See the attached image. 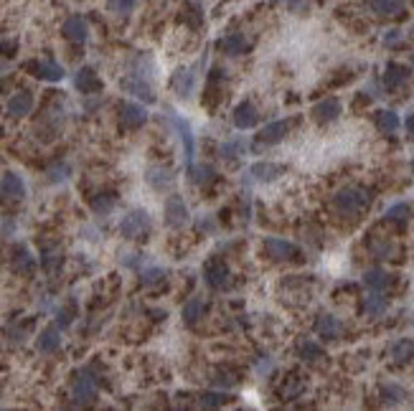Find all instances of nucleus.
<instances>
[{
  "label": "nucleus",
  "mask_w": 414,
  "mask_h": 411,
  "mask_svg": "<svg viewBox=\"0 0 414 411\" xmlns=\"http://www.w3.org/2000/svg\"><path fill=\"white\" fill-rule=\"evenodd\" d=\"M369 206H371V190L358 188V186L338 190L336 198H333V209L338 211V216H343V218H356L358 214H364Z\"/></svg>",
  "instance_id": "1"
},
{
  "label": "nucleus",
  "mask_w": 414,
  "mask_h": 411,
  "mask_svg": "<svg viewBox=\"0 0 414 411\" xmlns=\"http://www.w3.org/2000/svg\"><path fill=\"white\" fill-rule=\"evenodd\" d=\"M94 398H97V384H94V376H91V371L84 368L79 371L74 381H71V401L77 406H87V404H94Z\"/></svg>",
  "instance_id": "2"
},
{
  "label": "nucleus",
  "mask_w": 414,
  "mask_h": 411,
  "mask_svg": "<svg viewBox=\"0 0 414 411\" xmlns=\"http://www.w3.org/2000/svg\"><path fill=\"white\" fill-rule=\"evenodd\" d=\"M119 234H122L125 239H130V241L148 237V234H150V216H148V211H142V209L130 211V214L122 218V223H119Z\"/></svg>",
  "instance_id": "3"
},
{
  "label": "nucleus",
  "mask_w": 414,
  "mask_h": 411,
  "mask_svg": "<svg viewBox=\"0 0 414 411\" xmlns=\"http://www.w3.org/2000/svg\"><path fill=\"white\" fill-rule=\"evenodd\" d=\"M265 254L274 262H293V259L300 257V249H297L293 241H285V239H277V237H267L265 244H262Z\"/></svg>",
  "instance_id": "4"
},
{
  "label": "nucleus",
  "mask_w": 414,
  "mask_h": 411,
  "mask_svg": "<svg viewBox=\"0 0 414 411\" xmlns=\"http://www.w3.org/2000/svg\"><path fill=\"white\" fill-rule=\"evenodd\" d=\"M204 277H206V285H209L211 290H229V287H232V272H229V267H226L221 259H211V262H206Z\"/></svg>",
  "instance_id": "5"
},
{
  "label": "nucleus",
  "mask_w": 414,
  "mask_h": 411,
  "mask_svg": "<svg viewBox=\"0 0 414 411\" xmlns=\"http://www.w3.org/2000/svg\"><path fill=\"white\" fill-rule=\"evenodd\" d=\"M188 206H186V201H183L181 195L173 193L165 201V226L168 229H183L186 223H188Z\"/></svg>",
  "instance_id": "6"
},
{
  "label": "nucleus",
  "mask_w": 414,
  "mask_h": 411,
  "mask_svg": "<svg viewBox=\"0 0 414 411\" xmlns=\"http://www.w3.org/2000/svg\"><path fill=\"white\" fill-rule=\"evenodd\" d=\"M122 89L127 91V94H135L138 99H142V102H148V105H153L155 102V91L153 87H150V82L142 74H130V77L122 79Z\"/></svg>",
  "instance_id": "7"
},
{
  "label": "nucleus",
  "mask_w": 414,
  "mask_h": 411,
  "mask_svg": "<svg viewBox=\"0 0 414 411\" xmlns=\"http://www.w3.org/2000/svg\"><path fill=\"white\" fill-rule=\"evenodd\" d=\"M196 77H198L196 63H193V66H183V69H178L176 74H173L170 87H173V91H176L181 99H188L191 91H193V84H196Z\"/></svg>",
  "instance_id": "8"
},
{
  "label": "nucleus",
  "mask_w": 414,
  "mask_h": 411,
  "mask_svg": "<svg viewBox=\"0 0 414 411\" xmlns=\"http://www.w3.org/2000/svg\"><path fill=\"white\" fill-rule=\"evenodd\" d=\"M119 122L130 130H138L148 122V110L142 105H135V102H119Z\"/></svg>",
  "instance_id": "9"
},
{
  "label": "nucleus",
  "mask_w": 414,
  "mask_h": 411,
  "mask_svg": "<svg viewBox=\"0 0 414 411\" xmlns=\"http://www.w3.org/2000/svg\"><path fill=\"white\" fill-rule=\"evenodd\" d=\"M295 125L293 119H277V122H269V125H265L257 133V142L260 145H274V142H280V140L288 137L290 127Z\"/></svg>",
  "instance_id": "10"
},
{
  "label": "nucleus",
  "mask_w": 414,
  "mask_h": 411,
  "mask_svg": "<svg viewBox=\"0 0 414 411\" xmlns=\"http://www.w3.org/2000/svg\"><path fill=\"white\" fill-rule=\"evenodd\" d=\"M10 267L13 272H18L21 277H31L36 272V259L31 254V249L26 244H15L10 251Z\"/></svg>",
  "instance_id": "11"
},
{
  "label": "nucleus",
  "mask_w": 414,
  "mask_h": 411,
  "mask_svg": "<svg viewBox=\"0 0 414 411\" xmlns=\"http://www.w3.org/2000/svg\"><path fill=\"white\" fill-rule=\"evenodd\" d=\"M61 33L66 41L82 46V43H87V38H89V26H87V21L82 15H69L61 26Z\"/></svg>",
  "instance_id": "12"
},
{
  "label": "nucleus",
  "mask_w": 414,
  "mask_h": 411,
  "mask_svg": "<svg viewBox=\"0 0 414 411\" xmlns=\"http://www.w3.org/2000/svg\"><path fill=\"white\" fill-rule=\"evenodd\" d=\"M170 125H173V130H176L178 135H181L183 140V150H186V165H193V153H196V142H193V130H191V125L186 122V119L176 117V114H170Z\"/></svg>",
  "instance_id": "13"
},
{
  "label": "nucleus",
  "mask_w": 414,
  "mask_h": 411,
  "mask_svg": "<svg viewBox=\"0 0 414 411\" xmlns=\"http://www.w3.org/2000/svg\"><path fill=\"white\" fill-rule=\"evenodd\" d=\"M316 335L318 338H323V341H338L341 335H343V325H341V320H338L336 315H320L316 320Z\"/></svg>",
  "instance_id": "14"
},
{
  "label": "nucleus",
  "mask_w": 414,
  "mask_h": 411,
  "mask_svg": "<svg viewBox=\"0 0 414 411\" xmlns=\"http://www.w3.org/2000/svg\"><path fill=\"white\" fill-rule=\"evenodd\" d=\"M297 356L305 363H310V366H325V363H328V353H325L316 341H310V338H302V341L297 343Z\"/></svg>",
  "instance_id": "15"
},
{
  "label": "nucleus",
  "mask_w": 414,
  "mask_h": 411,
  "mask_svg": "<svg viewBox=\"0 0 414 411\" xmlns=\"http://www.w3.org/2000/svg\"><path fill=\"white\" fill-rule=\"evenodd\" d=\"M232 119L239 130H252V127H257V122H260V112H257V107H254L252 102H242V105L234 107Z\"/></svg>",
  "instance_id": "16"
},
{
  "label": "nucleus",
  "mask_w": 414,
  "mask_h": 411,
  "mask_svg": "<svg viewBox=\"0 0 414 411\" xmlns=\"http://www.w3.org/2000/svg\"><path fill=\"white\" fill-rule=\"evenodd\" d=\"M0 195L8 201H21L26 195V183L18 173H6L0 178Z\"/></svg>",
  "instance_id": "17"
},
{
  "label": "nucleus",
  "mask_w": 414,
  "mask_h": 411,
  "mask_svg": "<svg viewBox=\"0 0 414 411\" xmlns=\"http://www.w3.org/2000/svg\"><path fill=\"white\" fill-rule=\"evenodd\" d=\"M26 69H29L34 77L43 79V82H61L64 79V69L57 61H51V59H46V61H31Z\"/></svg>",
  "instance_id": "18"
},
{
  "label": "nucleus",
  "mask_w": 414,
  "mask_h": 411,
  "mask_svg": "<svg viewBox=\"0 0 414 411\" xmlns=\"http://www.w3.org/2000/svg\"><path fill=\"white\" fill-rule=\"evenodd\" d=\"M74 87H77L82 94H94V91L102 89V79L97 77V71L91 66H82V69L74 74Z\"/></svg>",
  "instance_id": "19"
},
{
  "label": "nucleus",
  "mask_w": 414,
  "mask_h": 411,
  "mask_svg": "<svg viewBox=\"0 0 414 411\" xmlns=\"http://www.w3.org/2000/svg\"><path fill=\"white\" fill-rule=\"evenodd\" d=\"M313 119H316L318 125H328V122H333V119L341 117V102L338 99H323V102H318L316 107H313Z\"/></svg>",
  "instance_id": "20"
},
{
  "label": "nucleus",
  "mask_w": 414,
  "mask_h": 411,
  "mask_svg": "<svg viewBox=\"0 0 414 411\" xmlns=\"http://www.w3.org/2000/svg\"><path fill=\"white\" fill-rule=\"evenodd\" d=\"M8 114L10 117H26V114H31V110H34V94L31 91H15L13 97L8 99L6 105Z\"/></svg>",
  "instance_id": "21"
},
{
  "label": "nucleus",
  "mask_w": 414,
  "mask_h": 411,
  "mask_svg": "<svg viewBox=\"0 0 414 411\" xmlns=\"http://www.w3.org/2000/svg\"><path fill=\"white\" fill-rule=\"evenodd\" d=\"M407 79H409V69L404 66V63L392 61L389 66H386V71H384V87L389 91H397L399 87H404V84H407Z\"/></svg>",
  "instance_id": "22"
},
{
  "label": "nucleus",
  "mask_w": 414,
  "mask_h": 411,
  "mask_svg": "<svg viewBox=\"0 0 414 411\" xmlns=\"http://www.w3.org/2000/svg\"><path fill=\"white\" fill-rule=\"evenodd\" d=\"M249 173H252L254 181L272 183L285 173V165H277V163H254V165L249 167Z\"/></svg>",
  "instance_id": "23"
},
{
  "label": "nucleus",
  "mask_w": 414,
  "mask_h": 411,
  "mask_svg": "<svg viewBox=\"0 0 414 411\" xmlns=\"http://www.w3.org/2000/svg\"><path fill=\"white\" fill-rule=\"evenodd\" d=\"M369 8L379 18H397L404 13V0H369Z\"/></svg>",
  "instance_id": "24"
},
{
  "label": "nucleus",
  "mask_w": 414,
  "mask_h": 411,
  "mask_svg": "<svg viewBox=\"0 0 414 411\" xmlns=\"http://www.w3.org/2000/svg\"><path fill=\"white\" fill-rule=\"evenodd\" d=\"M206 315V300L201 297V294H196V297H191L186 305H183V320H186V325H196V322L204 320Z\"/></svg>",
  "instance_id": "25"
},
{
  "label": "nucleus",
  "mask_w": 414,
  "mask_h": 411,
  "mask_svg": "<svg viewBox=\"0 0 414 411\" xmlns=\"http://www.w3.org/2000/svg\"><path fill=\"white\" fill-rule=\"evenodd\" d=\"M59 345H61V330L59 328H46L41 335H38V341H36V348L41 350V353H54V350H59Z\"/></svg>",
  "instance_id": "26"
},
{
  "label": "nucleus",
  "mask_w": 414,
  "mask_h": 411,
  "mask_svg": "<svg viewBox=\"0 0 414 411\" xmlns=\"http://www.w3.org/2000/svg\"><path fill=\"white\" fill-rule=\"evenodd\" d=\"M173 173H170L168 167H161V165H155V167H148V183L153 186L155 190H168L170 186H173Z\"/></svg>",
  "instance_id": "27"
},
{
  "label": "nucleus",
  "mask_w": 414,
  "mask_h": 411,
  "mask_svg": "<svg viewBox=\"0 0 414 411\" xmlns=\"http://www.w3.org/2000/svg\"><path fill=\"white\" fill-rule=\"evenodd\" d=\"M305 391V378L300 376V373H290L288 378H285V384L280 386V396L285 398V401H293V398H297Z\"/></svg>",
  "instance_id": "28"
},
{
  "label": "nucleus",
  "mask_w": 414,
  "mask_h": 411,
  "mask_svg": "<svg viewBox=\"0 0 414 411\" xmlns=\"http://www.w3.org/2000/svg\"><path fill=\"white\" fill-rule=\"evenodd\" d=\"M374 122L379 127V133H384V135H392L399 130V114L392 110H379L374 114Z\"/></svg>",
  "instance_id": "29"
},
{
  "label": "nucleus",
  "mask_w": 414,
  "mask_h": 411,
  "mask_svg": "<svg viewBox=\"0 0 414 411\" xmlns=\"http://www.w3.org/2000/svg\"><path fill=\"white\" fill-rule=\"evenodd\" d=\"M219 49L224 51V54H229V56H239V54H244V51L249 49V41H246L242 33H229L226 38L219 41Z\"/></svg>",
  "instance_id": "30"
},
{
  "label": "nucleus",
  "mask_w": 414,
  "mask_h": 411,
  "mask_svg": "<svg viewBox=\"0 0 414 411\" xmlns=\"http://www.w3.org/2000/svg\"><path fill=\"white\" fill-rule=\"evenodd\" d=\"M364 285L371 290V292H384L386 287L392 285V274H386L384 269H369L364 274Z\"/></svg>",
  "instance_id": "31"
},
{
  "label": "nucleus",
  "mask_w": 414,
  "mask_h": 411,
  "mask_svg": "<svg viewBox=\"0 0 414 411\" xmlns=\"http://www.w3.org/2000/svg\"><path fill=\"white\" fill-rule=\"evenodd\" d=\"M392 361L397 366H407L414 361V343L412 341H399L392 345Z\"/></svg>",
  "instance_id": "32"
},
{
  "label": "nucleus",
  "mask_w": 414,
  "mask_h": 411,
  "mask_svg": "<svg viewBox=\"0 0 414 411\" xmlns=\"http://www.w3.org/2000/svg\"><path fill=\"white\" fill-rule=\"evenodd\" d=\"M386 307H389V300H386L381 292H371L364 300V313L369 315V317H379V315H384Z\"/></svg>",
  "instance_id": "33"
},
{
  "label": "nucleus",
  "mask_w": 414,
  "mask_h": 411,
  "mask_svg": "<svg viewBox=\"0 0 414 411\" xmlns=\"http://www.w3.org/2000/svg\"><path fill=\"white\" fill-rule=\"evenodd\" d=\"M188 175H191V183H193V186H206V183L214 181L216 170H214L209 163H204V165H191Z\"/></svg>",
  "instance_id": "34"
},
{
  "label": "nucleus",
  "mask_w": 414,
  "mask_h": 411,
  "mask_svg": "<svg viewBox=\"0 0 414 411\" xmlns=\"http://www.w3.org/2000/svg\"><path fill=\"white\" fill-rule=\"evenodd\" d=\"M244 150H246V145H244V140H242V137H234V140H229V142H221V145H219V155H221V158H226V160L242 158V155H244Z\"/></svg>",
  "instance_id": "35"
},
{
  "label": "nucleus",
  "mask_w": 414,
  "mask_h": 411,
  "mask_svg": "<svg viewBox=\"0 0 414 411\" xmlns=\"http://www.w3.org/2000/svg\"><path fill=\"white\" fill-rule=\"evenodd\" d=\"M381 398H384V404L397 406L407 398V391L401 389V386H397V384H384L381 386Z\"/></svg>",
  "instance_id": "36"
},
{
  "label": "nucleus",
  "mask_w": 414,
  "mask_h": 411,
  "mask_svg": "<svg viewBox=\"0 0 414 411\" xmlns=\"http://www.w3.org/2000/svg\"><path fill=\"white\" fill-rule=\"evenodd\" d=\"M229 394H221V391H206L204 396L198 398V404L204 406V409H214V406H224L229 401Z\"/></svg>",
  "instance_id": "37"
},
{
  "label": "nucleus",
  "mask_w": 414,
  "mask_h": 411,
  "mask_svg": "<svg viewBox=\"0 0 414 411\" xmlns=\"http://www.w3.org/2000/svg\"><path fill=\"white\" fill-rule=\"evenodd\" d=\"M114 203H117V195H114V193H102V195H94L91 209L97 211V214H110V211L114 209Z\"/></svg>",
  "instance_id": "38"
},
{
  "label": "nucleus",
  "mask_w": 414,
  "mask_h": 411,
  "mask_svg": "<svg viewBox=\"0 0 414 411\" xmlns=\"http://www.w3.org/2000/svg\"><path fill=\"white\" fill-rule=\"evenodd\" d=\"M384 216H386V221H399V223H404L409 216H412V209H409L407 203H394V206L386 211Z\"/></svg>",
  "instance_id": "39"
},
{
  "label": "nucleus",
  "mask_w": 414,
  "mask_h": 411,
  "mask_svg": "<svg viewBox=\"0 0 414 411\" xmlns=\"http://www.w3.org/2000/svg\"><path fill=\"white\" fill-rule=\"evenodd\" d=\"M323 0H288V10L297 15H308L316 6H320Z\"/></svg>",
  "instance_id": "40"
},
{
  "label": "nucleus",
  "mask_w": 414,
  "mask_h": 411,
  "mask_svg": "<svg viewBox=\"0 0 414 411\" xmlns=\"http://www.w3.org/2000/svg\"><path fill=\"white\" fill-rule=\"evenodd\" d=\"M183 18H188V23L193 28L204 26V10H201V6H196V3H186V6H183Z\"/></svg>",
  "instance_id": "41"
},
{
  "label": "nucleus",
  "mask_w": 414,
  "mask_h": 411,
  "mask_svg": "<svg viewBox=\"0 0 414 411\" xmlns=\"http://www.w3.org/2000/svg\"><path fill=\"white\" fill-rule=\"evenodd\" d=\"M135 6H138V0H107V8L117 15H127L133 13Z\"/></svg>",
  "instance_id": "42"
},
{
  "label": "nucleus",
  "mask_w": 414,
  "mask_h": 411,
  "mask_svg": "<svg viewBox=\"0 0 414 411\" xmlns=\"http://www.w3.org/2000/svg\"><path fill=\"white\" fill-rule=\"evenodd\" d=\"M69 173H71V167L66 165V163H57V165H51L49 167V183H64L66 178H69Z\"/></svg>",
  "instance_id": "43"
},
{
  "label": "nucleus",
  "mask_w": 414,
  "mask_h": 411,
  "mask_svg": "<svg viewBox=\"0 0 414 411\" xmlns=\"http://www.w3.org/2000/svg\"><path fill=\"white\" fill-rule=\"evenodd\" d=\"M371 251L379 259H389L394 254V246L386 241V239H371Z\"/></svg>",
  "instance_id": "44"
},
{
  "label": "nucleus",
  "mask_w": 414,
  "mask_h": 411,
  "mask_svg": "<svg viewBox=\"0 0 414 411\" xmlns=\"http://www.w3.org/2000/svg\"><path fill=\"white\" fill-rule=\"evenodd\" d=\"M140 282L142 285H158V282H163V277H165V272H163L161 267H150V269H145V272L140 274Z\"/></svg>",
  "instance_id": "45"
},
{
  "label": "nucleus",
  "mask_w": 414,
  "mask_h": 411,
  "mask_svg": "<svg viewBox=\"0 0 414 411\" xmlns=\"http://www.w3.org/2000/svg\"><path fill=\"white\" fill-rule=\"evenodd\" d=\"M59 264H61V251H43V269L46 272H54V269H59Z\"/></svg>",
  "instance_id": "46"
},
{
  "label": "nucleus",
  "mask_w": 414,
  "mask_h": 411,
  "mask_svg": "<svg viewBox=\"0 0 414 411\" xmlns=\"http://www.w3.org/2000/svg\"><path fill=\"white\" fill-rule=\"evenodd\" d=\"M237 378H232V373H226V371H219L216 376H214V386H232Z\"/></svg>",
  "instance_id": "47"
},
{
  "label": "nucleus",
  "mask_w": 414,
  "mask_h": 411,
  "mask_svg": "<svg viewBox=\"0 0 414 411\" xmlns=\"http://www.w3.org/2000/svg\"><path fill=\"white\" fill-rule=\"evenodd\" d=\"M399 41H401V31H397V28H394V31H389V33L384 36L386 46H397Z\"/></svg>",
  "instance_id": "48"
},
{
  "label": "nucleus",
  "mask_w": 414,
  "mask_h": 411,
  "mask_svg": "<svg viewBox=\"0 0 414 411\" xmlns=\"http://www.w3.org/2000/svg\"><path fill=\"white\" fill-rule=\"evenodd\" d=\"M69 322H71V313L69 310H61V313H59V328H66Z\"/></svg>",
  "instance_id": "49"
},
{
  "label": "nucleus",
  "mask_w": 414,
  "mask_h": 411,
  "mask_svg": "<svg viewBox=\"0 0 414 411\" xmlns=\"http://www.w3.org/2000/svg\"><path fill=\"white\" fill-rule=\"evenodd\" d=\"M404 130H407L409 140H414V112L407 117V122H404Z\"/></svg>",
  "instance_id": "50"
},
{
  "label": "nucleus",
  "mask_w": 414,
  "mask_h": 411,
  "mask_svg": "<svg viewBox=\"0 0 414 411\" xmlns=\"http://www.w3.org/2000/svg\"><path fill=\"white\" fill-rule=\"evenodd\" d=\"M412 175H414V160H412Z\"/></svg>",
  "instance_id": "51"
}]
</instances>
